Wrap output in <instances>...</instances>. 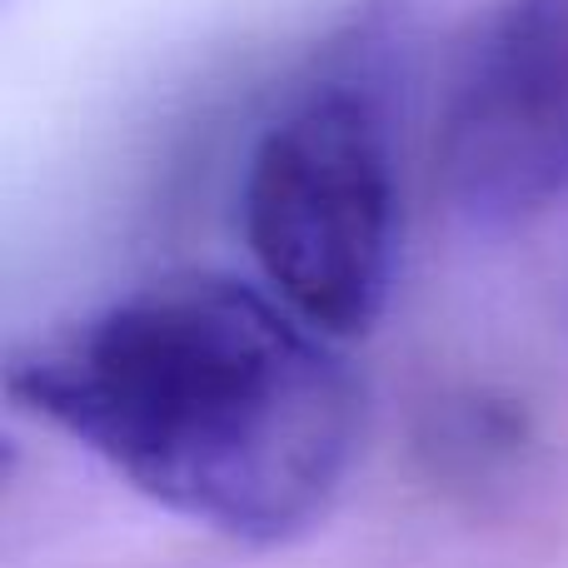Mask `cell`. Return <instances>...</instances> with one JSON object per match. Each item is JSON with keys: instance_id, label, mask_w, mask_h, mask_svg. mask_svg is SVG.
<instances>
[{"instance_id": "cell-3", "label": "cell", "mask_w": 568, "mask_h": 568, "mask_svg": "<svg viewBox=\"0 0 568 568\" xmlns=\"http://www.w3.org/2000/svg\"><path fill=\"white\" fill-rule=\"evenodd\" d=\"M434 180L479 230L568 200V0H494L479 16L434 120Z\"/></svg>"}, {"instance_id": "cell-1", "label": "cell", "mask_w": 568, "mask_h": 568, "mask_svg": "<svg viewBox=\"0 0 568 568\" xmlns=\"http://www.w3.org/2000/svg\"><path fill=\"white\" fill-rule=\"evenodd\" d=\"M10 394L110 474L240 544L310 534L354 469L364 389L265 284L165 275L10 359Z\"/></svg>"}, {"instance_id": "cell-2", "label": "cell", "mask_w": 568, "mask_h": 568, "mask_svg": "<svg viewBox=\"0 0 568 568\" xmlns=\"http://www.w3.org/2000/svg\"><path fill=\"white\" fill-rule=\"evenodd\" d=\"M265 290L329 339H359L399 275V170L379 105L329 80L265 125L240 185Z\"/></svg>"}]
</instances>
